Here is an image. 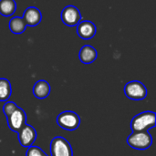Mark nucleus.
<instances>
[{"mask_svg":"<svg viewBox=\"0 0 156 156\" xmlns=\"http://www.w3.org/2000/svg\"><path fill=\"white\" fill-rule=\"evenodd\" d=\"M22 18L27 26L35 27L41 22L42 14L38 8L35 6H29L25 10Z\"/></svg>","mask_w":156,"mask_h":156,"instance_id":"10","label":"nucleus"},{"mask_svg":"<svg viewBox=\"0 0 156 156\" xmlns=\"http://www.w3.org/2000/svg\"><path fill=\"white\" fill-rule=\"evenodd\" d=\"M50 93V85L46 80H37L33 87V94L37 99H46Z\"/></svg>","mask_w":156,"mask_h":156,"instance_id":"12","label":"nucleus"},{"mask_svg":"<svg viewBox=\"0 0 156 156\" xmlns=\"http://www.w3.org/2000/svg\"><path fill=\"white\" fill-rule=\"evenodd\" d=\"M27 122V114L23 109L17 107L8 117H7V124L9 129L12 132L18 133L19 130L26 124Z\"/></svg>","mask_w":156,"mask_h":156,"instance_id":"6","label":"nucleus"},{"mask_svg":"<svg viewBox=\"0 0 156 156\" xmlns=\"http://www.w3.org/2000/svg\"><path fill=\"white\" fill-rule=\"evenodd\" d=\"M60 17L62 22L69 27H75L80 23V21H81L80 12L74 5L65 6L61 11Z\"/></svg>","mask_w":156,"mask_h":156,"instance_id":"7","label":"nucleus"},{"mask_svg":"<svg viewBox=\"0 0 156 156\" xmlns=\"http://www.w3.org/2000/svg\"><path fill=\"white\" fill-rule=\"evenodd\" d=\"M12 94L11 83L5 78L0 79V101H7Z\"/></svg>","mask_w":156,"mask_h":156,"instance_id":"15","label":"nucleus"},{"mask_svg":"<svg viewBox=\"0 0 156 156\" xmlns=\"http://www.w3.org/2000/svg\"><path fill=\"white\" fill-rule=\"evenodd\" d=\"M17 134L20 144L26 148L32 146L37 139V132L35 128L27 123L19 130Z\"/></svg>","mask_w":156,"mask_h":156,"instance_id":"8","label":"nucleus"},{"mask_svg":"<svg viewBox=\"0 0 156 156\" xmlns=\"http://www.w3.org/2000/svg\"><path fill=\"white\" fill-rule=\"evenodd\" d=\"M51 156H73L70 144L63 137H55L50 143Z\"/></svg>","mask_w":156,"mask_h":156,"instance_id":"5","label":"nucleus"},{"mask_svg":"<svg viewBox=\"0 0 156 156\" xmlns=\"http://www.w3.org/2000/svg\"><path fill=\"white\" fill-rule=\"evenodd\" d=\"M16 9L15 0H0V15L4 16H12Z\"/></svg>","mask_w":156,"mask_h":156,"instance_id":"14","label":"nucleus"},{"mask_svg":"<svg viewBox=\"0 0 156 156\" xmlns=\"http://www.w3.org/2000/svg\"><path fill=\"white\" fill-rule=\"evenodd\" d=\"M26 156H48L47 154L40 148L37 146H30L27 148Z\"/></svg>","mask_w":156,"mask_h":156,"instance_id":"16","label":"nucleus"},{"mask_svg":"<svg viewBox=\"0 0 156 156\" xmlns=\"http://www.w3.org/2000/svg\"><path fill=\"white\" fill-rule=\"evenodd\" d=\"M127 144L136 150H147L153 144V138L149 132H133L127 138Z\"/></svg>","mask_w":156,"mask_h":156,"instance_id":"2","label":"nucleus"},{"mask_svg":"<svg viewBox=\"0 0 156 156\" xmlns=\"http://www.w3.org/2000/svg\"><path fill=\"white\" fill-rule=\"evenodd\" d=\"M97 51L96 49L90 45H85L83 46L79 53V58L80 60L84 63V64H90L95 61L97 58Z\"/></svg>","mask_w":156,"mask_h":156,"instance_id":"11","label":"nucleus"},{"mask_svg":"<svg viewBox=\"0 0 156 156\" xmlns=\"http://www.w3.org/2000/svg\"><path fill=\"white\" fill-rule=\"evenodd\" d=\"M156 124L155 113L154 112H144L134 116L131 122L133 132H148Z\"/></svg>","mask_w":156,"mask_h":156,"instance_id":"1","label":"nucleus"},{"mask_svg":"<svg viewBox=\"0 0 156 156\" xmlns=\"http://www.w3.org/2000/svg\"><path fill=\"white\" fill-rule=\"evenodd\" d=\"M8 26H9L10 31L16 35L22 34L27 28V25H26L25 21L23 20L22 17H19V16H15V17L11 18Z\"/></svg>","mask_w":156,"mask_h":156,"instance_id":"13","label":"nucleus"},{"mask_svg":"<svg viewBox=\"0 0 156 156\" xmlns=\"http://www.w3.org/2000/svg\"><path fill=\"white\" fill-rule=\"evenodd\" d=\"M58 125L67 131H74L79 128L80 124V116L71 111H66L59 113L57 117Z\"/></svg>","mask_w":156,"mask_h":156,"instance_id":"3","label":"nucleus"},{"mask_svg":"<svg viewBox=\"0 0 156 156\" xmlns=\"http://www.w3.org/2000/svg\"><path fill=\"white\" fill-rule=\"evenodd\" d=\"M97 32V27L95 24L89 20L80 21L77 25V33L80 38L90 39L92 38Z\"/></svg>","mask_w":156,"mask_h":156,"instance_id":"9","label":"nucleus"},{"mask_svg":"<svg viewBox=\"0 0 156 156\" xmlns=\"http://www.w3.org/2000/svg\"><path fill=\"white\" fill-rule=\"evenodd\" d=\"M124 94L130 100L142 101L147 96V89L144 83L138 80H133L124 86Z\"/></svg>","mask_w":156,"mask_h":156,"instance_id":"4","label":"nucleus"},{"mask_svg":"<svg viewBox=\"0 0 156 156\" xmlns=\"http://www.w3.org/2000/svg\"><path fill=\"white\" fill-rule=\"evenodd\" d=\"M17 108V105L13 102V101H7L5 103V105L3 106V112L5 113V115L6 116V118Z\"/></svg>","mask_w":156,"mask_h":156,"instance_id":"17","label":"nucleus"}]
</instances>
